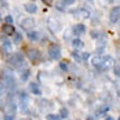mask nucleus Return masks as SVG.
Here are the masks:
<instances>
[{
  "mask_svg": "<svg viewBox=\"0 0 120 120\" xmlns=\"http://www.w3.org/2000/svg\"><path fill=\"white\" fill-rule=\"evenodd\" d=\"M5 82H7V87H8L9 90H13V89H15V81H13L12 77H9L8 80H5Z\"/></svg>",
  "mask_w": 120,
  "mask_h": 120,
  "instance_id": "16",
  "label": "nucleus"
},
{
  "mask_svg": "<svg viewBox=\"0 0 120 120\" xmlns=\"http://www.w3.org/2000/svg\"><path fill=\"white\" fill-rule=\"evenodd\" d=\"M73 57H75L76 60H78V61H82V60H84V55H81V52H78V51L73 52Z\"/></svg>",
  "mask_w": 120,
  "mask_h": 120,
  "instance_id": "18",
  "label": "nucleus"
},
{
  "mask_svg": "<svg viewBox=\"0 0 120 120\" xmlns=\"http://www.w3.org/2000/svg\"><path fill=\"white\" fill-rule=\"evenodd\" d=\"M30 90H31V93L35 94V95H41V89L38 87V85H37L35 82L30 84Z\"/></svg>",
  "mask_w": 120,
  "mask_h": 120,
  "instance_id": "13",
  "label": "nucleus"
},
{
  "mask_svg": "<svg viewBox=\"0 0 120 120\" xmlns=\"http://www.w3.org/2000/svg\"><path fill=\"white\" fill-rule=\"evenodd\" d=\"M60 116L63 117V119H64V117H67V116H68V110H67L65 107H63L61 110H60Z\"/></svg>",
  "mask_w": 120,
  "mask_h": 120,
  "instance_id": "21",
  "label": "nucleus"
},
{
  "mask_svg": "<svg viewBox=\"0 0 120 120\" xmlns=\"http://www.w3.org/2000/svg\"><path fill=\"white\" fill-rule=\"evenodd\" d=\"M46 119H47V120H61L63 117L60 116V114L59 115H56V114H48L47 116H46Z\"/></svg>",
  "mask_w": 120,
  "mask_h": 120,
  "instance_id": "15",
  "label": "nucleus"
},
{
  "mask_svg": "<svg viewBox=\"0 0 120 120\" xmlns=\"http://www.w3.org/2000/svg\"><path fill=\"white\" fill-rule=\"evenodd\" d=\"M48 55H50V57L51 59H54V60H57V59H60V48H59V46H56V45H51L50 47H48Z\"/></svg>",
  "mask_w": 120,
  "mask_h": 120,
  "instance_id": "1",
  "label": "nucleus"
},
{
  "mask_svg": "<svg viewBox=\"0 0 120 120\" xmlns=\"http://www.w3.org/2000/svg\"><path fill=\"white\" fill-rule=\"evenodd\" d=\"M21 38H22L21 34L17 33V31L13 34V42H15V43H20V42H21Z\"/></svg>",
  "mask_w": 120,
  "mask_h": 120,
  "instance_id": "19",
  "label": "nucleus"
},
{
  "mask_svg": "<svg viewBox=\"0 0 120 120\" xmlns=\"http://www.w3.org/2000/svg\"><path fill=\"white\" fill-rule=\"evenodd\" d=\"M85 30H86V27H85V25L82 24H77L73 26V33L76 34V35H80V34L85 33Z\"/></svg>",
  "mask_w": 120,
  "mask_h": 120,
  "instance_id": "10",
  "label": "nucleus"
},
{
  "mask_svg": "<svg viewBox=\"0 0 120 120\" xmlns=\"http://www.w3.org/2000/svg\"><path fill=\"white\" fill-rule=\"evenodd\" d=\"M86 120H94V119H93L91 116H89V117H86Z\"/></svg>",
  "mask_w": 120,
  "mask_h": 120,
  "instance_id": "29",
  "label": "nucleus"
},
{
  "mask_svg": "<svg viewBox=\"0 0 120 120\" xmlns=\"http://www.w3.org/2000/svg\"><path fill=\"white\" fill-rule=\"evenodd\" d=\"M5 21H7V24H12L13 18L11 17V16H7V17H5Z\"/></svg>",
  "mask_w": 120,
  "mask_h": 120,
  "instance_id": "25",
  "label": "nucleus"
},
{
  "mask_svg": "<svg viewBox=\"0 0 120 120\" xmlns=\"http://www.w3.org/2000/svg\"><path fill=\"white\" fill-rule=\"evenodd\" d=\"M112 63H114V59H112L111 56L103 57V64H105V65H112Z\"/></svg>",
  "mask_w": 120,
  "mask_h": 120,
  "instance_id": "17",
  "label": "nucleus"
},
{
  "mask_svg": "<svg viewBox=\"0 0 120 120\" xmlns=\"http://www.w3.org/2000/svg\"><path fill=\"white\" fill-rule=\"evenodd\" d=\"M106 120H114V119H112L111 116H108V117H106Z\"/></svg>",
  "mask_w": 120,
  "mask_h": 120,
  "instance_id": "28",
  "label": "nucleus"
},
{
  "mask_svg": "<svg viewBox=\"0 0 120 120\" xmlns=\"http://www.w3.org/2000/svg\"><path fill=\"white\" fill-rule=\"evenodd\" d=\"M72 45H73V47H75V48H77V50H78V48H81L82 46H84V43H82L81 39L76 38V39H73V41H72Z\"/></svg>",
  "mask_w": 120,
  "mask_h": 120,
  "instance_id": "14",
  "label": "nucleus"
},
{
  "mask_svg": "<svg viewBox=\"0 0 120 120\" xmlns=\"http://www.w3.org/2000/svg\"><path fill=\"white\" fill-rule=\"evenodd\" d=\"M21 120H31V119H29V117H24V119H21Z\"/></svg>",
  "mask_w": 120,
  "mask_h": 120,
  "instance_id": "30",
  "label": "nucleus"
},
{
  "mask_svg": "<svg viewBox=\"0 0 120 120\" xmlns=\"http://www.w3.org/2000/svg\"><path fill=\"white\" fill-rule=\"evenodd\" d=\"M47 26H48V29L51 30L52 33H57V31L60 30V24H59V21H57V20H55L54 17H50V18H48Z\"/></svg>",
  "mask_w": 120,
  "mask_h": 120,
  "instance_id": "2",
  "label": "nucleus"
},
{
  "mask_svg": "<svg viewBox=\"0 0 120 120\" xmlns=\"http://www.w3.org/2000/svg\"><path fill=\"white\" fill-rule=\"evenodd\" d=\"M119 18H120V7H115L110 12V21L112 24H115V22L119 21Z\"/></svg>",
  "mask_w": 120,
  "mask_h": 120,
  "instance_id": "4",
  "label": "nucleus"
},
{
  "mask_svg": "<svg viewBox=\"0 0 120 120\" xmlns=\"http://www.w3.org/2000/svg\"><path fill=\"white\" fill-rule=\"evenodd\" d=\"M1 47H3V51H7V52L12 51V43L9 42L8 39H5V38L1 39Z\"/></svg>",
  "mask_w": 120,
  "mask_h": 120,
  "instance_id": "9",
  "label": "nucleus"
},
{
  "mask_svg": "<svg viewBox=\"0 0 120 120\" xmlns=\"http://www.w3.org/2000/svg\"><path fill=\"white\" fill-rule=\"evenodd\" d=\"M27 38H29L30 41H34V42H35L37 39L39 38V34L37 33V31H34V30H29V31H27Z\"/></svg>",
  "mask_w": 120,
  "mask_h": 120,
  "instance_id": "12",
  "label": "nucleus"
},
{
  "mask_svg": "<svg viewBox=\"0 0 120 120\" xmlns=\"http://www.w3.org/2000/svg\"><path fill=\"white\" fill-rule=\"evenodd\" d=\"M73 16L78 20H85L90 16V12L87 9H76V11H73Z\"/></svg>",
  "mask_w": 120,
  "mask_h": 120,
  "instance_id": "3",
  "label": "nucleus"
},
{
  "mask_svg": "<svg viewBox=\"0 0 120 120\" xmlns=\"http://www.w3.org/2000/svg\"><path fill=\"white\" fill-rule=\"evenodd\" d=\"M27 56H29V59L31 60V61H34V63H35L37 60H39V57H41V54H39L37 50H30V51L27 52Z\"/></svg>",
  "mask_w": 120,
  "mask_h": 120,
  "instance_id": "8",
  "label": "nucleus"
},
{
  "mask_svg": "<svg viewBox=\"0 0 120 120\" xmlns=\"http://www.w3.org/2000/svg\"><path fill=\"white\" fill-rule=\"evenodd\" d=\"M25 11L29 13H35L37 12V5L34 3H27L25 4Z\"/></svg>",
  "mask_w": 120,
  "mask_h": 120,
  "instance_id": "11",
  "label": "nucleus"
},
{
  "mask_svg": "<svg viewBox=\"0 0 120 120\" xmlns=\"http://www.w3.org/2000/svg\"><path fill=\"white\" fill-rule=\"evenodd\" d=\"M15 119V114L13 112H8V114L4 115V120H13Z\"/></svg>",
  "mask_w": 120,
  "mask_h": 120,
  "instance_id": "20",
  "label": "nucleus"
},
{
  "mask_svg": "<svg viewBox=\"0 0 120 120\" xmlns=\"http://www.w3.org/2000/svg\"><path fill=\"white\" fill-rule=\"evenodd\" d=\"M21 78L24 80V81H26L27 78H29V71H27V69L22 72V75H21Z\"/></svg>",
  "mask_w": 120,
  "mask_h": 120,
  "instance_id": "22",
  "label": "nucleus"
},
{
  "mask_svg": "<svg viewBox=\"0 0 120 120\" xmlns=\"http://www.w3.org/2000/svg\"><path fill=\"white\" fill-rule=\"evenodd\" d=\"M119 97H120V90H119Z\"/></svg>",
  "mask_w": 120,
  "mask_h": 120,
  "instance_id": "31",
  "label": "nucleus"
},
{
  "mask_svg": "<svg viewBox=\"0 0 120 120\" xmlns=\"http://www.w3.org/2000/svg\"><path fill=\"white\" fill-rule=\"evenodd\" d=\"M1 30H3V33L7 34V35H12V34L16 33V30H15V27H13L12 24H5V25H3V26H1Z\"/></svg>",
  "mask_w": 120,
  "mask_h": 120,
  "instance_id": "7",
  "label": "nucleus"
},
{
  "mask_svg": "<svg viewBox=\"0 0 120 120\" xmlns=\"http://www.w3.org/2000/svg\"><path fill=\"white\" fill-rule=\"evenodd\" d=\"M108 1H114V0H108Z\"/></svg>",
  "mask_w": 120,
  "mask_h": 120,
  "instance_id": "32",
  "label": "nucleus"
},
{
  "mask_svg": "<svg viewBox=\"0 0 120 120\" xmlns=\"http://www.w3.org/2000/svg\"><path fill=\"white\" fill-rule=\"evenodd\" d=\"M117 120H120V117H119V119H117Z\"/></svg>",
  "mask_w": 120,
  "mask_h": 120,
  "instance_id": "33",
  "label": "nucleus"
},
{
  "mask_svg": "<svg viewBox=\"0 0 120 120\" xmlns=\"http://www.w3.org/2000/svg\"><path fill=\"white\" fill-rule=\"evenodd\" d=\"M115 72H116V75H120V68H117V65L115 67Z\"/></svg>",
  "mask_w": 120,
  "mask_h": 120,
  "instance_id": "27",
  "label": "nucleus"
},
{
  "mask_svg": "<svg viewBox=\"0 0 120 120\" xmlns=\"http://www.w3.org/2000/svg\"><path fill=\"white\" fill-rule=\"evenodd\" d=\"M60 68L63 69V71H67V69H68V67H67L65 61H61V63H60Z\"/></svg>",
  "mask_w": 120,
  "mask_h": 120,
  "instance_id": "24",
  "label": "nucleus"
},
{
  "mask_svg": "<svg viewBox=\"0 0 120 120\" xmlns=\"http://www.w3.org/2000/svg\"><path fill=\"white\" fill-rule=\"evenodd\" d=\"M21 27L25 30H31L34 27V20L33 18H25V20H22Z\"/></svg>",
  "mask_w": 120,
  "mask_h": 120,
  "instance_id": "6",
  "label": "nucleus"
},
{
  "mask_svg": "<svg viewBox=\"0 0 120 120\" xmlns=\"http://www.w3.org/2000/svg\"><path fill=\"white\" fill-rule=\"evenodd\" d=\"M9 61H11V64H12V65L20 67L22 64V61H24V56H22L20 52H16V54L11 57V60H9Z\"/></svg>",
  "mask_w": 120,
  "mask_h": 120,
  "instance_id": "5",
  "label": "nucleus"
},
{
  "mask_svg": "<svg viewBox=\"0 0 120 120\" xmlns=\"http://www.w3.org/2000/svg\"><path fill=\"white\" fill-rule=\"evenodd\" d=\"M43 3H45V4H47V5H51V4H52V1H51V0H43Z\"/></svg>",
  "mask_w": 120,
  "mask_h": 120,
  "instance_id": "26",
  "label": "nucleus"
},
{
  "mask_svg": "<svg viewBox=\"0 0 120 120\" xmlns=\"http://www.w3.org/2000/svg\"><path fill=\"white\" fill-rule=\"evenodd\" d=\"M76 0H63V4H65V5H71V4H73Z\"/></svg>",
  "mask_w": 120,
  "mask_h": 120,
  "instance_id": "23",
  "label": "nucleus"
}]
</instances>
